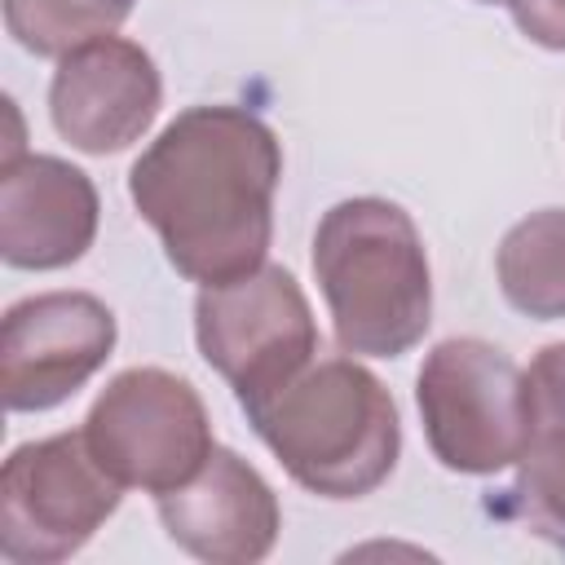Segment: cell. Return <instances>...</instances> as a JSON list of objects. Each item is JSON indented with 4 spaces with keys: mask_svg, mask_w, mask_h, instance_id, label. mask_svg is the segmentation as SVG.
<instances>
[{
    "mask_svg": "<svg viewBox=\"0 0 565 565\" xmlns=\"http://www.w3.org/2000/svg\"><path fill=\"white\" fill-rule=\"evenodd\" d=\"M512 516L565 552V433H534L508 486Z\"/></svg>",
    "mask_w": 565,
    "mask_h": 565,
    "instance_id": "cell-14",
    "label": "cell"
},
{
    "mask_svg": "<svg viewBox=\"0 0 565 565\" xmlns=\"http://www.w3.org/2000/svg\"><path fill=\"white\" fill-rule=\"evenodd\" d=\"M282 146L247 106H190L137 154L128 199L159 234L168 265L216 287L265 265Z\"/></svg>",
    "mask_w": 565,
    "mask_h": 565,
    "instance_id": "cell-1",
    "label": "cell"
},
{
    "mask_svg": "<svg viewBox=\"0 0 565 565\" xmlns=\"http://www.w3.org/2000/svg\"><path fill=\"white\" fill-rule=\"evenodd\" d=\"M119 322L93 291H40L0 322V388L9 411H53L110 358Z\"/></svg>",
    "mask_w": 565,
    "mask_h": 565,
    "instance_id": "cell-8",
    "label": "cell"
},
{
    "mask_svg": "<svg viewBox=\"0 0 565 565\" xmlns=\"http://www.w3.org/2000/svg\"><path fill=\"white\" fill-rule=\"evenodd\" d=\"M512 22L539 49L565 53V0H512Z\"/></svg>",
    "mask_w": 565,
    "mask_h": 565,
    "instance_id": "cell-16",
    "label": "cell"
},
{
    "mask_svg": "<svg viewBox=\"0 0 565 565\" xmlns=\"http://www.w3.org/2000/svg\"><path fill=\"white\" fill-rule=\"evenodd\" d=\"M530 388V437L565 433V340L543 344L525 371Z\"/></svg>",
    "mask_w": 565,
    "mask_h": 565,
    "instance_id": "cell-15",
    "label": "cell"
},
{
    "mask_svg": "<svg viewBox=\"0 0 565 565\" xmlns=\"http://www.w3.org/2000/svg\"><path fill=\"white\" fill-rule=\"evenodd\" d=\"M494 274L516 313L534 322L565 318V207H543L516 221L494 252Z\"/></svg>",
    "mask_w": 565,
    "mask_h": 565,
    "instance_id": "cell-12",
    "label": "cell"
},
{
    "mask_svg": "<svg viewBox=\"0 0 565 565\" xmlns=\"http://www.w3.org/2000/svg\"><path fill=\"white\" fill-rule=\"evenodd\" d=\"M97 463L128 490H177L212 455V419L199 388L163 366L119 371L84 415Z\"/></svg>",
    "mask_w": 565,
    "mask_h": 565,
    "instance_id": "cell-5",
    "label": "cell"
},
{
    "mask_svg": "<svg viewBox=\"0 0 565 565\" xmlns=\"http://www.w3.org/2000/svg\"><path fill=\"white\" fill-rule=\"evenodd\" d=\"M102 221L97 185L57 154L0 159V256L13 269L75 265Z\"/></svg>",
    "mask_w": 565,
    "mask_h": 565,
    "instance_id": "cell-11",
    "label": "cell"
},
{
    "mask_svg": "<svg viewBox=\"0 0 565 565\" xmlns=\"http://www.w3.org/2000/svg\"><path fill=\"white\" fill-rule=\"evenodd\" d=\"M194 340L203 362L234 388L238 406L296 375L318 353L313 309L282 265L203 287L194 300Z\"/></svg>",
    "mask_w": 565,
    "mask_h": 565,
    "instance_id": "cell-7",
    "label": "cell"
},
{
    "mask_svg": "<svg viewBox=\"0 0 565 565\" xmlns=\"http://www.w3.org/2000/svg\"><path fill=\"white\" fill-rule=\"evenodd\" d=\"M243 415L287 477L322 499L380 490L402 455L393 393L353 353H313L296 375L243 402Z\"/></svg>",
    "mask_w": 565,
    "mask_h": 565,
    "instance_id": "cell-2",
    "label": "cell"
},
{
    "mask_svg": "<svg viewBox=\"0 0 565 565\" xmlns=\"http://www.w3.org/2000/svg\"><path fill=\"white\" fill-rule=\"evenodd\" d=\"M415 406L428 450L441 468L490 477L516 468L530 446L525 371L477 335H450L424 353Z\"/></svg>",
    "mask_w": 565,
    "mask_h": 565,
    "instance_id": "cell-4",
    "label": "cell"
},
{
    "mask_svg": "<svg viewBox=\"0 0 565 565\" xmlns=\"http://www.w3.org/2000/svg\"><path fill=\"white\" fill-rule=\"evenodd\" d=\"M477 4H512V0H477Z\"/></svg>",
    "mask_w": 565,
    "mask_h": 565,
    "instance_id": "cell-17",
    "label": "cell"
},
{
    "mask_svg": "<svg viewBox=\"0 0 565 565\" xmlns=\"http://www.w3.org/2000/svg\"><path fill=\"white\" fill-rule=\"evenodd\" d=\"M313 278L335 340L353 358H402L433 322V274L406 207L358 194L322 212Z\"/></svg>",
    "mask_w": 565,
    "mask_h": 565,
    "instance_id": "cell-3",
    "label": "cell"
},
{
    "mask_svg": "<svg viewBox=\"0 0 565 565\" xmlns=\"http://www.w3.org/2000/svg\"><path fill=\"white\" fill-rule=\"evenodd\" d=\"M119 499L124 486L97 463L84 428L26 441L0 472V556L13 565L66 561L115 516Z\"/></svg>",
    "mask_w": 565,
    "mask_h": 565,
    "instance_id": "cell-6",
    "label": "cell"
},
{
    "mask_svg": "<svg viewBox=\"0 0 565 565\" xmlns=\"http://www.w3.org/2000/svg\"><path fill=\"white\" fill-rule=\"evenodd\" d=\"M132 0H4L9 35L35 57H66L71 49L115 35Z\"/></svg>",
    "mask_w": 565,
    "mask_h": 565,
    "instance_id": "cell-13",
    "label": "cell"
},
{
    "mask_svg": "<svg viewBox=\"0 0 565 565\" xmlns=\"http://www.w3.org/2000/svg\"><path fill=\"white\" fill-rule=\"evenodd\" d=\"M163 106L154 57L124 40L102 35L57 57L49 84V119L62 141L84 154H119L141 141Z\"/></svg>",
    "mask_w": 565,
    "mask_h": 565,
    "instance_id": "cell-9",
    "label": "cell"
},
{
    "mask_svg": "<svg viewBox=\"0 0 565 565\" xmlns=\"http://www.w3.org/2000/svg\"><path fill=\"white\" fill-rule=\"evenodd\" d=\"M168 539L212 565L265 561L282 530L274 486L230 446H212L207 463L177 490L154 494Z\"/></svg>",
    "mask_w": 565,
    "mask_h": 565,
    "instance_id": "cell-10",
    "label": "cell"
}]
</instances>
